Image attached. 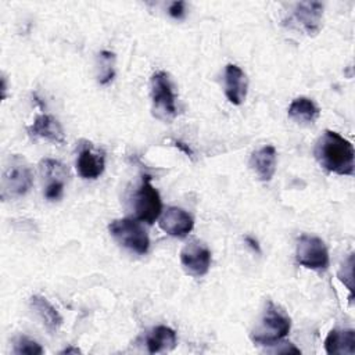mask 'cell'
<instances>
[{"label": "cell", "instance_id": "cell-1", "mask_svg": "<svg viewBox=\"0 0 355 355\" xmlns=\"http://www.w3.org/2000/svg\"><path fill=\"white\" fill-rule=\"evenodd\" d=\"M313 155L318 164L331 173L344 176L354 175V147L351 141L337 132L324 130L315 144Z\"/></svg>", "mask_w": 355, "mask_h": 355}, {"label": "cell", "instance_id": "cell-2", "mask_svg": "<svg viewBox=\"0 0 355 355\" xmlns=\"http://www.w3.org/2000/svg\"><path fill=\"white\" fill-rule=\"evenodd\" d=\"M291 329V320L272 301L268 302L259 323L251 333V340L258 345H275L283 340Z\"/></svg>", "mask_w": 355, "mask_h": 355}, {"label": "cell", "instance_id": "cell-3", "mask_svg": "<svg viewBox=\"0 0 355 355\" xmlns=\"http://www.w3.org/2000/svg\"><path fill=\"white\" fill-rule=\"evenodd\" d=\"M108 230L115 241L122 247L139 255L147 254L150 248V239L144 227L140 225V222H137V219H115L110 223Z\"/></svg>", "mask_w": 355, "mask_h": 355}, {"label": "cell", "instance_id": "cell-4", "mask_svg": "<svg viewBox=\"0 0 355 355\" xmlns=\"http://www.w3.org/2000/svg\"><path fill=\"white\" fill-rule=\"evenodd\" d=\"M33 184V173L29 165L19 157H12L11 164L6 166L1 178V198L21 197L29 191Z\"/></svg>", "mask_w": 355, "mask_h": 355}, {"label": "cell", "instance_id": "cell-5", "mask_svg": "<svg viewBox=\"0 0 355 355\" xmlns=\"http://www.w3.org/2000/svg\"><path fill=\"white\" fill-rule=\"evenodd\" d=\"M151 100L158 118L169 121L176 116V94L165 71H157L151 76Z\"/></svg>", "mask_w": 355, "mask_h": 355}, {"label": "cell", "instance_id": "cell-6", "mask_svg": "<svg viewBox=\"0 0 355 355\" xmlns=\"http://www.w3.org/2000/svg\"><path fill=\"white\" fill-rule=\"evenodd\" d=\"M133 208L136 219L153 225L162 214V201L159 193L151 184V178L148 175L143 176L141 184L135 193Z\"/></svg>", "mask_w": 355, "mask_h": 355}, {"label": "cell", "instance_id": "cell-7", "mask_svg": "<svg viewBox=\"0 0 355 355\" xmlns=\"http://www.w3.org/2000/svg\"><path fill=\"white\" fill-rule=\"evenodd\" d=\"M295 259L308 269L324 270L329 266V251L322 239L302 234L297 241Z\"/></svg>", "mask_w": 355, "mask_h": 355}, {"label": "cell", "instance_id": "cell-8", "mask_svg": "<svg viewBox=\"0 0 355 355\" xmlns=\"http://www.w3.org/2000/svg\"><path fill=\"white\" fill-rule=\"evenodd\" d=\"M180 262L191 276H204L211 266V251L197 240L186 244L180 252Z\"/></svg>", "mask_w": 355, "mask_h": 355}, {"label": "cell", "instance_id": "cell-9", "mask_svg": "<svg viewBox=\"0 0 355 355\" xmlns=\"http://www.w3.org/2000/svg\"><path fill=\"white\" fill-rule=\"evenodd\" d=\"M323 4L319 1H302L298 3L293 11L290 22H294L306 35L315 36L322 28Z\"/></svg>", "mask_w": 355, "mask_h": 355}, {"label": "cell", "instance_id": "cell-10", "mask_svg": "<svg viewBox=\"0 0 355 355\" xmlns=\"http://www.w3.org/2000/svg\"><path fill=\"white\" fill-rule=\"evenodd\" d=\"M159 227L172 237L183 239L194 227V220L189 212L178 207L166 208L159 216Z\"/></svg>", "mask_w": 355, "mask_h": 355}, {"label": "cell", "instance_id": "cell-11", "mask_svg": "<svg viewBox=\"0 0 355 355\" xmlns=\"http://www.w3.org/2000/svg\"><path fill=\"white\" fill-rule=\"evenodd\" d=\"M105 168L104 153L96 150L92 143H86L79 150V155L76 159L78 173L83 179H97Z\"/></svg>", "mask_w": 355, "mask_h": 355}, {"label": "cell", "instance_id": "cell-12", "mask_svg": "<svg viewBox=\"0 0 355 355\" xmlns=\"http://www.w3.org/2000/svg\"><path fill=\"white\" fill-rule=\"evenodd\" d=\"M247 87L248 82L243 69L234 64H227L225 68V94L227 100L240 105L245 100Z\"/></svg>", "mask_w": 355, "mask_h": 355}, {"label": "cell", "instance_id": "cell-13", "mask_svg": "<svg viewBox=\"0 0 355 355\" xmlns=\"http://www.w3.org/2000/svg\"><path fill=\"white\" fill-rule=\"evenodd\" d=\"M28 133L31 137L36 139H46L49 141L64 144L65 143V135L62 130V126L60 122L47 114H40L35 118L33 123L28 128Z\"/></svg>", "mask_w": 355, "mask_h": 355}, {"label": "cell", "instance_id": "cell-14", "mask_svg": "<svg viewBox=\"0 0 355 355\" xmlns=\"http://www.w3.org/2000/svg\"><path fill=\"white\" fill-rule=\"evenodd\" d=\"M42 171L47 178H51L46 186L44 197L50 201H55L61 198L64 193V182L67 178V169L65 166L55 161V159H43L42 161Z\"/></svg>", "mask_w": 355, "mask_h": 355}, {"label": "cell", "instance_id": "cell-15", "mask_svg": "<svg viewBox=\"0 0 355 355\" xmlns=\"http://www.w3.org/2000/svg\"><path fill=\"white\" fill-rule=\"evenodd\" d=\"M250 166L259 180L269 182L276 171V148L273 146H263L252 153Z\"/></svg>", "mask_w": 355, "mask_h": 355}, {"label": "cell", "instance_id": "cell-16", "mask_svg": "<svg viewBox=\"0 0 355 355\" xmlns=\"http://www.w3.org/2000/svg\"><path fill=\"white\" fill-rule=\"evenodd\" d=\"M324 349L329 355H354L355 331L333 329L324 340Z\"/></svg>", "mask_w": 355, "mask_h": 355}, {"label": "cell", "instance_id": "cell-17", "mask_svg": "<svg viewBox=\"0 0 355 355\" xmlns=\"http://www.w3.org/2000/svg\"><path fill=\"white\" fill-rule=\"evenodd\" d=\"M29 305L33 309V312L40 318L44 327L50 333H55L61 327V324H62L61 315L44 297H42V295L31 297Z\"/></svg>", "mask_w": 355, "mask_h": 355}, {"label": "cell", "instance_id": "cell-18", "mask_svg": "<svg viewBox=\"0 0 355 355\" xmlns=\"http://www.w3.org/2000/svg\"><path fill=\"white\" fill-rule=\"evenodd\" d=\"M146 345L150 354L171 351L176 347V333L168 326H157L148 333Z\"/></svg>", "mask_w": 355, "mask_h": 355}, {"label": "cell", "instance_id": "cell-19", "mask_svg": "<svg viewBox=\"0 0 355 355\" xmlns=\"http://www.w3.org/2000/svg\"><path fill=\"white\" fill-rule=\"evenodd\" d=\"M287 114L290 119L298 123H313L319 118L320 111L311 98L297 97L291 101Z\"/></svg>", "mask_w": 355, "mask_h": 355}, {"label": "cell", "instance_id": "cell-20", "mask_svg": "<svg viewBox=\"0 0 355 355\" xmlns=\"http://www.w3.org/2000/svg\"><path fill=\"white\" fill-rule=\"evenodd\" d=\"M97 79L100 85H107L115 75V54L107 50L100 51L97 57Z\"/></svg>", "mask_w": 355, "mask_h": 355}, {"label": "cell", "instance_id": "cell-21", "mask_svg": "<svg viewBox=\"0 0 355 355\" xmlns=\"http://www.w3.org/2000/svg\"><path fill=\"white\" fill-rule=\"evenodd\" d=\"M14 354L17 355H42L43 354V348L40 347V344H37L36 341L25 337V336H19L15 338L14 341Z\"/></svg>", "mask_w": 355, "mask_h": 355}, {"label": "cell", "instance_id": "cell-22", "mask_svg": "<svg viewBox=\"0 0 355 355\" xmlns=\"http://www.w3.org/2000/svg\"><path fill=\"white\" fill-rule=\"evenodd\" d=\"M184 1H173L169 4V8H168V12L172 18L175 19H182L186 14V10H184Z\"/></svg>", "mask_w": 355, "mask_h": 355}, {"label": "cell", "instance_id": "cell-23", "mask_svg": "<svg viewBox=\"0 0 355 355\" xmlns=\"http://www.w3.org/2000/svg\"><path fill=\"white\" fill-rule=\"evenodd\" d=\"M245 241L257 251V252H261V250H259V245H258V243L254 240V239H251V237H245Z\"/></svg>", "mask_w": 355, "mask_h": 355}, {"label": "cell", "instance_id": "cell-24", "mask_svg": "<svg viewBox=\"0 0 355 355\" xmlns=\"http://www.w3.org/2000/svg\"><path fill=\"white\" fill-rule=\"evenodd\" d=\"M60 354H80V349L76 348V347H67Z\"/></svg>", "mask_w": 355, "mask_h": 355}]
</instances>
